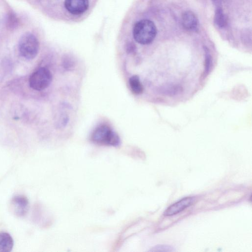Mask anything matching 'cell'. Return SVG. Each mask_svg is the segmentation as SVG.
Segmentation results:
<instances>
[{
  "mask_svg": "<svg viewBox=\"0 0 252 252\" xmlns=\"http://www.w3.org/2000/svg\"><path fill=\"white\" fill-rule=\"evenodd\" d=\"M133 37L134 40L142 45H147L154 40L157 34L155 24L148 19L137 21L133 28Z\"/></svg>",
  "mask_w": 252,
  "mask_h": 252,
  "instance_id": "cell-1",
  "label": "cell"
},
{
  "mask_svg": "<svg viewBox=\"0 0 252 252\" xmlns=\"http://www.w3.org/2000/svg\"><path fill=\"white\" fill-rule=\"evenodd\" d=\"M91 139L96 144L117 147L121 143L117 133L106 125L97 126L93 131Z\"/></svg>",
  "mask_w": 252,
  "mask_h": 252,
  "instance_id": "cell-2",
  "label": "cell"
},
{
  "mask_svg": "<svg viewBox=\"0 0 252 252\" xmlns=\"http://www.w3.org/2000/svg\"><path fill=\"white\" fill-rule=\"evenodd\" d=\"M39 48L38 39L32 33L24 34L19 40V53L23 58L27 60L33 59L37 56Z\"/></svg>",
  "mask_w": 252,
  "mask_h": 252,
  "instance_id": "cell-3",
  "label": "cell"
},
{
  "mask_svg": "<svg viewBox=\"0 0 252 252\" xmlns=\"http://www.w3.org/2000/svg\"><path fill=\"white\" fill-rule=\"evenodd\" d=\"M52 81V75L47 68L40 67L30 76L29 84L32 89L36 91H42L48 88Z\"/></svg>",
  "mask_w": 252,
  "mask_h": 252,
  "instance_id": "cell-4",
  "label": "cell"
},
{
  "mask_svg": "<svg viewBox=\"0 0 252 252\" xmlns=\"http://www.w3.org/2000/svg\"><path fill=\"white\" fill-rule=\"evenodd\" d=\"M89 5V0H64L66 10L74 15H79L86 12Z\"/></svg>",
  "mask_w": 252,
  "mask_h": 252,
  "instance_id": "cell-5",
  "label": "cell"
},
{
  "mask_svg": "<svg viewBox=\"0 0 252 252\" xmlns=\"http://www.w3.org/2000/svg\"><path fill=\"white\" fill-rule=\"evenodd\" d=\"M12 212L17 216L22 217L27 212L29 208L28 199L23 195L14 197L10 203Z\"/></svg>",
  "mask_w": 252,
  "mask_h": 252,
  "instance_id": "cell-6",
  "label": "cell"
},
{
  "mask_svg": "<svg viewBox=\"0 0 252 252\" xmlns=\"http://www.w3.org/2000/svg\"><path fill=\"white\" fill-rule=\"evenodd\" d=\"M195 201L194 197H186L169 206L164 212L163 215L171 216L176 215L190 206Z\"/></svg>",
  "mask_w": 252,
  "mask_h": 252,
  "instance_id": "cell-7",
  "label": "cell"
},
{
  "mask_svg": "<svg viewBox=\"0 0 252 252\" xmlns=\"http://www.w3.org/2000/svg\"><path fill=\"white\" fill-rule=\"evenodd\" d=\"M184 27L189 31H195L198 28V21L196 15L191 11L185 12L182 17Z\"/></svg>",
  "mask_w": 252,
  "mask_h": 252,
  "instance_id": "cell-8",
  "label": "cell"
},
{
  "mask_svg": "<svg viewBox=\"0 0 252 252\" xmlns=\"http://www.w3.org/2000/svg\"><path fill=\"white\" fill-rule=\"evenodd\" d=\"M14 245L11 236L6 232H0V252H10Z\"/></svg>",
  "mask_w": 252,
  "mask_h": 252,
  "instance_id": "cell-9",
  "label": "cell"
},
{
  "mask_svg": "<svg viewBox=\"0 0 252 252\" xmlns=\"http://www.w3.org/2000/svg\"><path fill=\"white\" fill-rule=\"evenodd\" d=\"M129 84L133 93L135 94L142 93L143 87L138 76L135 75L131 76L129 79Z\"/></svg>",
  "mask_w": 252,
  "mask_h": 252,
  "instance_id": "cell-10",
  "label": "cell"
},
{
  "mask_svg": "<svg viewBox=\"0 0 252 252\" xmlns=\"http://www.w3.org/2000/svg\"><path fill=\"white\" fill-rule=\"evenodd\" d=\"M214 21L215 24L220 28H224L227 24L226 17L220 7H217L216 10Z\"/></svg>",
  "mask_w": 252,
  "mask_h": 252,
  "instance_id": "cell-11",
  "label": "cell"
},
{
  "mask_svg": "<svg viewBox=\"0 0 252 252\" xmlns=\"http://www.w3.org/2000/svg\"><path fill=\"white\" fill-rule=\"evenodd\" d=\"M214 2V3L218 5V7L219 6V4H220L221 0H212Z\"/></svg>",
  "mask_w": 252,
  "mask_h": 252,
  "instance_id": "cell-12",
  "label": "cell"
}]
</instances>
